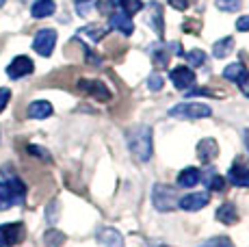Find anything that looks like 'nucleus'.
Wrapping results in <instances>:
<instances>
[{
    "mask_svg": "<svg viewBox=\"0 0 249 247\" xmlns=\"http://www.w3.org/2000/svg\"><path fill=\"white\" fill-rule=\"evenodd\" d=\"M186 61H189L193 68H202V65H206V52L204 50H191V52H186Z\"/></svg>",
    "mask_w": 249,
    "mask_h": 247,
    "instance_id": "b1692460",
    "label": "nucleus"
},
{
    "mask_svg": "<svg viewBox=\"0 0 249 247\" xmlns=\"http://www.w3.org/2000/svg\"><path fill=\"white\" fill-rule=\"evenodd\" d=\"M78 87L83 89L85 93H89V96L102 100V102H107L108 98H111V91L107 89V85L102 83V80H78Z\"/></svg>",
    "mask_w": 249,
    "mask_h": 247,
    "instance_id": "1a4fd4ad",
    "label": "nucleus"
},
{
    "mask_svg": "<svg viewBox=\"0 0 249 247\" xmlns=\"http://www.w3.org/2000/svg\"><path fill=\"white\" fill-rule=\"evenodd\" d=\"M160 247H167V245H160Z\"/></svg>",
    "mask_w": 249,
    "mask_h": 247,
    "instance_id": "58836bf2",
    "label": "nucleus"
},
{
    "mask_svg": "<svg viewBox=\"0 0 249 247\" xmlns=\"http://www.w3.org/2000/svg\"><path fill=\"white\" fill-rule=\"evenodd\" d=\"M54 44H56V31L44 28V31H39L35 35V39H33V50L41 56H50L52 50H54Z\"/></svg>",
    "mask_w": 249,
    "mask_h": 247,
    "instance_id": "39448f33",
    "label": "nucleus"
},
{
    "mask_svg": "<svg viewBox=\"0 0 249 247\" xmlns=\"http://www.w3.org/2000/svg\"><path fill=\"white\" fill-rule=\"evenodd\" d=\"M169 115L176 117V120H202V117L213 115V111H210V106H206V104L182 102V104H176V106L171 108Z\"/></svg>",
    "mask_w": 249,
    "mask_h": 247,
    "instance_id": "20e7f679",
    "label": "nucleus"
},
{
    "mask_svg": "<svg viewBox=\"0 0 249 247\" xmlns=\"http://www.w3.org/2000/svg\"><path fill=\"white\" fill-rule=\"evenodd\" d=\"M169 78H171V83H174L176 87L182 89V91L191 89V87H193V83H195V74H193V70H191V68H184V65H178V68L171 70Z\"/></svg>",
    "mask_w": 249,
    "mask_h": 247,
    "instance_id": "6e6552de",
    "label": "nucleus"
},
{
    "mask_svg": "<svg viewBox=\"0 0 249 247\" xmlns=\"http://www.w3.org/2000/svg\"><path fill=\"white\" fill-rule=\"evenodd\" d=\"M119 7L124 9V13L126 16H135L143 9V2L141 0H119Z\"/></svg>",
    "mask_w": 249,
    "mask_h": 247,
    "instance_id": "5701e85b",
    "label": "nucleus"
},
{
    "mask_svg": "<svg viewBox=\"0 0 249 247\" xmlns=\"http://www.w3.org/2000/svg\"><path fill=\"white\" fill-rule=\"evenodd\" d=\"M4 2H7V0H0V7H2V4H4Z\"/></svg>",
    "mask_w": 249,
    "mask_h": 247,
    "instance_id": "4c0bfd02",
    "label": "nucleus"
},
{
    "mask_svg": "<svg viewBox=\"0 0 249 247\" xmlns=\"http://www.w3.org/2000/svg\"><path fill=\"white\" fill-rule=\"evenodd\" d=\"M217 219L221 221V223H226V226H234V223L238 221L236 206H234L232 202H226L223 206H219V211H217Z\"/></svg>",
    "mask_w": 249,
    "mask_h": 247,
    "instance_id": "dca6fc26",
    "label": "nucleus"
},
{
    "mask_svg": "<svg viewBox=\"0 0 249 247\" xmlns=\"http://www.w3.org/2000/svg\"><path fill=\"white\" fill-rule=\"evenodd\" d=\"M228 178L234 187H249V167L238 160V163H234L232 167H230Z\"/></svg>",
    "mask_w": 249,
    "mask_h": 247,
    "instance_id": "9b49d317",
    "label": "nucleus"
},
{
    "mask_svg": "<svg viewBox=\"0 0 249 247\" xmlns=\"http://www.w3.org/2000/svg\"><path fill=\"white\" fill-rule=\"evenodd\" d=\"M128 145H130V152L141 163L150 160L152 159V128L141 126L137 130L128 132Z\"/></svg>",
    "mask_w": 249,
    "mask_h": 247,
    "instance_id": "f257e3e1",
    "label": "nucleus"
},
{
    "mask_svg": "<svg viewBox=\"0 0 249 247\" xmlns=\"http://www.w3.org/2000/svg\"><path fill=\"white\" fill-rule=\"evenodd\" d=\"M78 35H89L93 41H98V39H102V37L107 35V28H98V26H85L83 31L78 33Z\"/></svg>",
    "mask_w": 249,
    "mask_h": 247,
    "instance_id": "a878e982",
    "label": "nucleus"
},
{
    "mask_svg": "<svg viewBox=\"0 0 249 247\" xmlns=\"http://www.w3.org/2000/svg\"><path fill=\"white\" fill-rule=\"evenodd\" d=\"M169 2H171V7L178 9V11H184V9L189 7V0H169Z\"/></svg>",
    "mask_w": 249,
    "mask_h": 247,
    "instance_id": "72a5a7b5",
    "label": "nucleus"
},
{
    "mask_svg": "<svg viewBox=\"0 0 249 247\" xmlns=\"http://www.w3.org/2000/svg\"><path fill=\"white\" fill-rule=\"evenodd\" d=\"M208 204V193H191L178 199V208L182 211H199Z\"/></svg>",
    "mask_w": 249,
    "mask_h": 247,
    "instance_id": "9d476101",
    "label": "nucleus"
},
{
    "mask_svg": "<svg viewBox=\"0 0 249 247\" xmlns=\"http://www.w3.org/2000/svg\"><path fill=\"white\" fill-rule=\"evenodd\" d=\"M232 48H234V39H232V37H223V39H219L217 44H214L213 52H214V56H217V59H226L230 52H232Z\"/></svg>",
    "mask_w": 249,
    "mask_h": 247,
    "instance_id": "aec40b11",
    "label": "nucleus"
},
{
    "mask_svg": "<svg viewBox=\"0 0 249 247\" xmlns=\"http://www.w3.org/2000/svg\"><path fill=\"white\" fill-rule=\"evenodd\" d=\"M24 195H26V187L20 178H9L0 182V211H9L11 206L22 204Z\"/></svg>",
    "mask_w": 249,
    "mask_h": 247,
    "instance_id": "f03ea898",
    "label": "nucleus"
},
{
    "mask_svg": "<svg viewBox=\"0 0 249 247\" xmlns=\"http://www.w3.org/2000/svg\"><path fill=\"white\" fill-rule=\"evenodd\" d=\"M111 2H113V4H119V0H111Z\"/></svg>",
    "mask_w": 249,
    "mask_h": 247,
    "instance_id": "e433bc0d",
    "label": "nucleus"
},
{
    "mask_svg": "<svg viewBox=\"0 0 249 247\" xmlns=\"http://www.w3.org/2000/svg\"><path fill=\"white\" fill-rule=\"evenodd\" d=\"M28 152H33V154L41 156V159H44V160H50V156H48L44 150H37V145H28Z\"/></svg>",
    "mask_w": 249,
    "mask_h": 247,
    "instance_id": "f704fd0d",
    "label": "nucleus"
},
{
    "mask_svg": "<svg viewBox=\"0 0 249 247\" xmlns=\"http://www.w3.org/2000/svg\"><path fill=\"white\" fill-rule=\"evenodd\" d=\"M217 7L223 9V11H236L238 0H217Z\"/></svg>",
    "mask_w": 249,
    "mask_h": 247,
    "instance_id": "c85d7f7f",
    "label": "nucleus"
},
{
    "mask_svg": "<svg viewBox=\"0 0 249 247\" xmlns=\"http://www.w3.org/2000/svg\"><path fill=\"white\" fill-rule=\"evenodd\" d=\"M206 187H208L210 191H223V189H226V178L219 174H213L208 178V182H206Z\"/></svg>",
    "mask_w": 249,
    "mask_h": 247,
    "instance_id": "393cba45",
    "label": "nucleus"
},
{
    "mask_svg": "<svg viewBox=\"0 0 249 247\" xmlns=\"http://www.w3.org/2000/svg\"><path fill=\"white\" fill-rule=\"evenodd\" d=\"M167 59H169V52H167L165 46H162L160 50H154V61H156V65H159V68H165Z\"/></svg>",
    "mask_w": 249,
    "mask_h": 247,
    "instance_id": "cd10ccee",
    "label": "nucleus"
},
{
    "mask_svg": "<svg viewBox=\"0 0 249 247\" xmlns=\"http://www.w3.org/2000/svg\"><path fill=\"white\" fill-rule=\"evenodd\" d=\"M100 241H102L107 247H122L124 245L122 234H119V232H115V230H111V228L100 232Z\"/></svg>",
    "mask_w": 249,
    "mask_h": 247,
    "instance_id": "6ab92c4d",
    "label": "nucleus"
},
{
    "mask_svg": "<svg viewBox=\"0 0 249 247\" xmlns=\"http://www.w3.org/2000/svg\"><path fill=\"white\" fill-rule=\"evenodd\" d=\"M178 191L169 184H154V191H152V202L159 211L167 212V211H174L178 208Z\"/></svg>",
    "mask_w": 249,
    "mask_h": 247,
    "instance_id": "7ed1b4c3",
    "label": "nucleus"
},
{
    "mask_svg": "<svg viewBox=\"0 0 249 247\" xmlns=\"http://www.w3.org/2000/svg\"><path fill=\"white\" fill-rule=\"evenodd\" d=\"M245 143H247V148H249V128L245 130Z\"/></svg>",
    "mask_w": 249,
    "mask_h": 247,
    "instance_id": "c9c22d12",
    "label": "nucleus"
},
{
    "mask_svg": "<svg viewBox=\"0 0 249 247\" xmlns=\"http://www.w3.org/2000/svg\"><path fill=\"white\" fill-rule=\"evenodd\" d=\"M52 115V104L46 102V100H37L28 106V117L31 120H46V117Z\"/></svg>",
    "mask_w": 249,
    "mask_h": 247,
    "instance_id": "2eb2a0df",
    "label": "nucleus"
},
{
    "mask_svg": "<svg viewBox=\"0 0 249 247\" xmlns=\"http://www.w3.org/2000/svg\"><path fill=\"white\" fill-rule=\"evenodd\" d=\"M33 70H35V65H33V61L28 59V56H16V59L9 63L7 74H9V78L20 80V78H24V76L33 74Z\"/></svg>",
    "mask_w": 249,
    "mask_h": 247,
    "instance_id": "0eeeda50",
    "label": "nucleus"
},
{
    "mask_svg": "<svg viewBox=\"0 0 249 247\" xmlns=\"http://www.w3.org/2000/svg\"><path fill=\"white\" fill-rule=\"evenodd\" d=\"M236 28L241 33H247L249 31V16H243V18H238V22H236Z\"/></svg>",
    "mask_w": 249,
    "mask_h": 247,
    "instance_id": "473e14b6",
    "label": "nucleus"
},
{
    "mask_svg": "<svg viewBox=\"0 0 249 247\" xmlns=\"http://www.w3.org/2000/svg\"><path fill=\"white\" fill-rule=\"evenodd\" d=\"M44 243H46V247H61L65 243V236L61 234L59 230H48L44 234Z\"/></svg>",
    "mask_w": 249,
    "mask_h": 247,
    "instance_id": "4be33fe9",
    "label": "nucleus"
},
{
    "mask_svg": "<svg viewBox=\"0 0 249 247\" xmlns=\"http://www.w3.org/2000/svg\"><path fill=\"white\" fill-rule=\"evenodd\" d=\"M147 87H150L152 91H159V89L162 87V78L159 74H152L150 78H147Z\"/></svg>",
    "mask_w": 249,
    "mask_h": 247,
    "instance_id": "c756f323",
    "label": "nucleus"
},
{
    "mask_svg": "<svg viewBox=\"0 0 249 247\" xmlns=\"http://www.w3.org/2000/svg\"><path fill=\"white\" fill-rule=\"evenodd\" d=\"M199 180H202V174H199V169H195V167H186L178 174V184L180 187H186V189L195 187Z\"/></svg>",
    "mask_w": 249,
    "mask_h": 247,
    "instance_id": "f3484780",
    "label": "nucleus"
},
{
    "mask_svg": "<svg viewBox=\"0 0 249 247\" xmlns=\"http://www.w3.org/2000/svg\"><path fill=\"white\" fill-rule=\"evenodd\" d=\"M24 239V226L22 223H4L0 226V247H13Z\"/></svg>",
    "mask_w": 249,
    "mask_h": 247,
    "instance_id": "423d86ee",
    "label": "nucleus"
},
{
    "mask_svg": "<svg viewBox=\"0 0 249 247\" xmlns=\"http://www.w3.org/2000/svg\"><path fill=\"white\" fill-rule=\"evenodd\" d=\"M236 83H238V87H241V91L249 98V72H247V70H245V74H243L241 78L236 80Z\"/></svg>",
    "mask_w": 249,
    "mask_h": 247,
    "instance_id": "7c9ffc66",
    "label": "nucleus"
},
{
    "mask_svg": "<svg viewBox=\"0 0 249 247\" xmlns=\"http://www.w3.org/2000/svg\"><path fill=\"white\" fill-rule=\"evenodd\" d=\"M217 154H219V145H217V141H214V139H202V141H199L197 156H199V160H202L204 165L213 163Z\"/></svg>",
    "mask_w": 249,
    "mask_h": 247,
    "instance_id": "f8f14e48",
    "label": "nucleus"
},
{
    "mask_svg": "<svg viewBox=\"0 0 249 247\" xmlns=\"http://www.w3.org/2000/svg\"><path fill=\"white\" fill-rule=\"evenodd\" d=\"M9 100H11V91L4 87H0V113L4 111V106L9 104Z\"/></svg>",
    "mask_w": 249,
    "mask_h": 247,
    "instance_id": "2f4dec72",
    "label": "nucleus"
},
{
    "mask_svg": "<svg viewBox=\"0 0 249 247\" xmlns=\"http://www.w3.org/2000/svg\"><path fill=\"white\" fill-rule=\"evenodd\" d=\"M147 22H150V26L154 28V33L159 37H162V9L159 2H150V18H147Z\"/></svg>",
    "mask_w": 249,
    "mask_h": 247,
    "instance_id": "a211bd4d",
    "label": "nucleus"
},
{
    "mask_svg": "<svg viewBox=\"0 0 249 247\" xmlns=\"http://www.w3.org/2000/svg\"><path fill=\"white\" fill-rule=\"evenodd\" d=\"M199 247H234V243L228 239V236H214V239H208Z\"/></svg>",
    "mask_w": 249,
    "mask_h": 247,
    "instance_id": "bb28decb",
    "label": "nucleus"
},
{
    "mask_svg": "<svg viewBox=\"0 0 249 247\" xmlns=\"http://www.w3.org/2000/svg\"><path fill=\"white\" fill-rule=\"evenodd\" d=\"M56 4L54 0H35L31 7V16L37 18V20H41V18H50L52 13H54Z\"/></svg>",
    "mask_w": 249,
    "mask_h": 247,
    "instance_id": "4468645a",
    "label": "nucleus"
},
{
    "mask_svg": "<svg viewBox=\"0 0 249 247\" xmlns=\"http://www.w3.org/2000/svg\"><path fill=\"white\" fill-rule=\"evenodd\" d=\"M243 74H245V65L243 63H232V65H228V68L223 70V78L232 80V83H236Z\"/></svg>",
    "mask_w": 249,
    "mask_h": 247,
    "instance_id": "412c9836",
    "label": "nucleus"
},
{
    "mask_svg": "<svg viewBox=\"0 0 249 247\" xmlns=\"http://www.w3.org/2000/svg\"><path fill=\"white\" fill-rule=\"evenodd\" d=\"M111 26L117 28L119 33H124V35H132L135 33V24H132L130 16H126L124 11H117L111 16Z\"/></svg>",
    "mask_w": 249,
    "mask_h": 247,
    "instance_id": "ddd939ff",
    "label": "nucleus"
}]
</instances>
